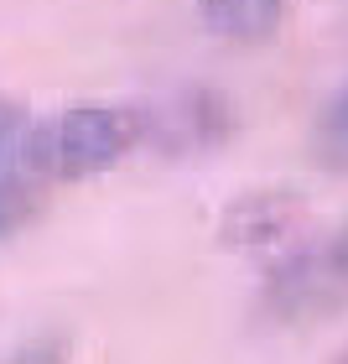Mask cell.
<instances>
[{"label":"cell","mask_w":348,"mask_h":364,"mask_svg":"<svg viewBox=\"0 0 348 364\" xmlns=\"http://www.w3.org/2000/svg\"><path fill=\"white\" fill-rule=\"evenodd\" d=\"M317 156L333 172H348V84H343V94L322 109V120H317Z\"/></svg>","instance_id":"cell-5"},{"label":"cell","mask_w":348,"mask_h":364,"mask_svg":"<svg viewBox=\"0 0 348 364\" xmlns=\"http://www.w3.org/2000/svg\"><path fill=\"white\" fill-rule=\"evenodd\" d=\"M47 151H53L62 182H84L94 172L125 161L146 141V114L141 109H114V105H78L62 114H47Z\"/></svg>","instance_id":"cell-1"},{"label":"cell","mask_w":348,"mask_h":364,"mask_svg":"<svg viewBox=\"0 0 348 364\" xmlns=\"http://www.w3.org/2000/svg\"><path fill=\"white\" fill-rule=\"evenodd\" d=\"M0 114H11V109H6V105H0Z\"/></svg>","instance_id":"cell-7"},{"label":"cell","mask_w":348,"mask_h":364,"mask_svg":"<svg viewBox=\"0 0 348 364\" xmlns=\"http://www.w3.org/2000/svg\"><path fill=\"white\" fill-rule=\"evenodd\" d=\"M348 291V229L338 240H327L317 255H307V260H296V266L281 276V287L276 296L281 302H296V307H322V302H333V296Z\"/></svg>","instance_id":"cell-3"},{"label":"cell","mask_w":348,"mask_h":364,"mask_svg":"<svg viewBox=\"0 0 348 364\" xmlns=\"http://www.w3.org/2000/svg\"><path fill=\"white\" fill-rule=\"evenodd\" d=\"M338 364H348V349H343V354H338Z\"/></svg>","instance_id":"cell-6"},{"label":"cell","mask_w":348,"mask_h":364,"mask_svg":"<svg viewBox=\"0 0 348 364\" xmlns=\"http://www.w3.org/2000/svg\"><path fill=\"white\" fill-rule=\"evenodd\" d=\"M281 11L286 0H203L208 26L229 42H260L281 26Z\"/></svg>","instance_id":"cell-4"},{"label":"cell","mask_w":348,"mask_h":364,"mask_svg":"<svg viewBox=\"0 0 348 364\" xmlns=\"http://www.w3.org/2000/svg\"><path fill=\"white\" fill-rule=\"evenodd\" d=\"M53 188H62V172L47 151L42 120L21 125L11 114H0V235L31 219Z\"/></svg>","instance_id":"cell-2"}]
</instances>
